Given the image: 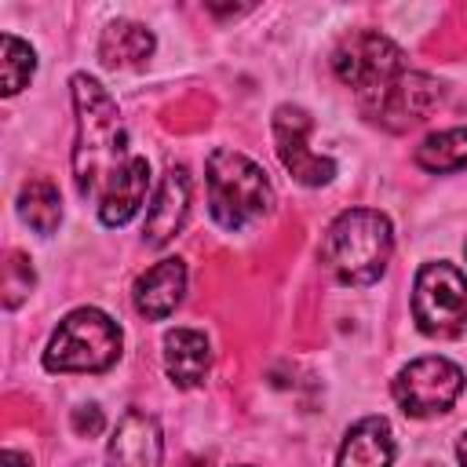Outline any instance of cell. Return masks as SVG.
Wrapping results in <instances>:
<instances>
[{"mask_svg":"<svg viewBox=\"0 0 467 467\" xmlns=\"http://www.w3.org/2000/svg\"><path fill=\"white\" fill-rule=\"evenodd\" d=\"M0 467H33V460L26 452H18V449H4L0 452Z\"/></svg>","mask_w":467,"mask_h":467,"instance_id":"ffe728a7","label":"cell"},{"mask_svg":"<svg viewBox=\"0 0 467 467\" xmlns=\"http://www.w3.org/2000/svg\"><path fill=\"white\" fill-rule=\"evenodd\" d=\"M18 215L36 230V234H55L62 223V197L55 182L47 179H29L18 190Z\"/></svg>","mask_w":467,"mask_h":467,"instance_id":"9a60e30c","label":"cell"},{"mask_svg":"<svg viewBox=\"0 0 467 467\" xmlns=\"http://www.w3.org/2000/svg\"><path fill=\"white\" fill-rule=\"evenodd\" d=\"M390 390L401 412L434 416V412H445L463 390V368L449 358H416L394 376Z\"/></svg>","mask_w":467,"mask_h":467,"instance_id":"52a82bcc","label":"cell"},{"mask_svg":"<svg viewBox=\"0 0 467 467\" xmlns=\"http://www.w3.org/2000/svg\"><path fill=\"white\" fill-rule=\"evenodd\" d=\"M73 109H77V146L73 179L84 201H95L106 226H124L150 190V161L128 146V131L109 91L88 77L73 73Z\"/></svg>","mask_w":467,"mask_h":467,"instance_id":"6da1fadb","label":"cell"},{"mask_svg":"<svg viewBox=\"0 0 467 467\" xmlns=\"http://www.w3.org/2000/svg\"><path fill=\"white\" fill-rule=\"evenodd\" d=\"M204 171L208 208L223 230H244L274 212V186L252 157L237 150H212Z\"/></svg>","mask_w":467,"mask_h":467,"instance_id":"277c9868","label":"cell"},{"mask_svg":"<svg viewBox=\"0 0 467 467\" xmlns=\"http://www.w3.org/2000/svg\"><path fill=\"white\" fill-rule=\"evenodd\" d=\"M416 164L423 171H460L467 168V128H445L416 146Z\"/></svg>","mask_w":467,"mask_h":467,"instance_id":"2e32d148","label":"cell"},{"mask_svg":"<svg viewBox=\"0 0 467 467\" xmlns=\"http://www.w3.org/2000/svg\"><path fill=\"white\" fill-rule=\"evenodd\" d=\"M463 252H467V244H463Z\"/></svg>","mask_w":467,"mask_h":467,"instance_id":"603a6c76","label":"cell"},{"mask_svg":"<svg viewBox=\"0 0 467 467\" xmlns=\"http://www.w3.org/2000/svg\"><path fill=\"white\" fill-rule=\"evenodd\" d=\"M33 73H36V51L26 40L4 33L0 36V77H4V88L0 91L4 95H18L29 84Z\"/></svg>","mask_w":467,"mask_h":467,"instance_id":"e0dca14e","label":"cell"},{"mask_svg":"<svg viewBox=\"0 0 467 467\" xmlns=\"http://www.w3.org/2000/svg\"><path fill=\"white\" fill-rule=\"evenodd\" d=\"M33 281H36V274H33L29 259H26L22 252H11V255H7V263H4V306H7V310H15V306L29 296Z\"/></svg>","mask_w":467,"mask_h":467,"instance_id":"ac0fdd59","label":"cell"},{"mask_svg":"<svg viewBox=\"0 0 467 467\" xmlns=\"http://www.w3.org/2000/svg\"><path fill=\"white\" fill-rule=\"evenodd\" d=\"M164 438L150 412L128 409L106 445V467H161Z\"/></svg>","mask_w":467,"mask_h":467,"instance_id":"9c48e42d","label":"cell"},{"mask_svg":"<svg viewBox=\"0 0 467 467\" xmlns=\"http://www.w3.org/2000/svg\"><path fill=\"white\" fill-rule=\"evenodd\" d=\"M153 33L139 22H128V18H117L102 29L99 36V58L109 66V69H131V66H142L150 55H153Z\"/></svg>","mask_w":467,"mask_h":467,"instance_id":"5bb4252c","label":"cell"},{"mask_svg":"<svg viewBox=\"0 0 467 467\" xmlns=\"http://www.w3.org/2000/svg\"><path fill=\"white\" fill-rule=\"evenodd\" d=\"M102 427H106V420H102V409H99V405H80V409H73V431H77L80 438H95Z\"/></svg>","mask_w":467,"mask_h":467,"instance_id":"d6986e66","label":"cell"},{"mask_svg":"<svg viewBox=\"0 0 467 467\" xmlns=\"http://www.w3.org/2000/svg\"><path fill=\"white\" fill-rule=\"evenodd\" d=\"M412 317L427 336H456L467 328V277L452 263H427L412 285Z\"/></svg>","mask_w":467,"mask_h":467,"instance_id":"8992f818","label":"cell"},{"mask_svg":"<svg viewBox=\"0 0 467 467\" xmlns=\"http://www.w3.org/2000/svg\"><path fill=\"white\" fill-rule=\"evenodd\" d=\"M186 292V263L182 259H161L135 281V310L150 321L168 317Z\"/></svg>","mask_w":467,"mask_h":467,"instance_id":"8fae6325","label":"cell"},{"mask_svg":"<svg viewBox=\"0 0 467 467\" xmlns=\"http://www.w3.org/2000/svg\"><path fill=\"white\" fill-rule=\"evenodd\" d=\"M332 69L347 88H354L361 109L390 131L423 120L441 99V84L427 73L409 69L405 51L390 36L372 29L343 36L332 51Z\"/></svg>","mask_w":467,"mask_h":467,"instance_id":"7a4b0ae2","label":"cell"},{"mask_svg":"<svg viewBox=\"0 0 467 467\" xmlns=\"http://www.w3.org/2000/svg\"><path fill=\"white\" fill-rule=\"evenodd\" d=\"M456 460H460V467H467V431H463L460 441H456Z\"/></svg>","mask_w":467,"mask_h":467,"instance_id":"44dd1931","label":"cell"},{"mask_svg":"<svg viewBox=\"0 0 467 467\" xmlns=\"http://www.w3.org/2000/svg\"><path fill=\"white\" fill-rule=\"evenodd\" d=\"M164 368L175 387H201L212 368V347L197 328H171L164 336Z\"/></svg>","mask_w":467,"mask_h":467,"instance_id":"4fadbf2b","label":"cell"},{"mask_svg":"<svg viewBox=\"0 0 467 467\" xmlns=\"http://www.w3.org/2000/svg\"><path fill=\"white\" fill-rule=\"evenodd\" d=\"M310 135V117L299 106H277L274 113V142H277V157L281 164L292 171L296 182L303 186H325L336 175L332 157H321L310 150L306 142Z\"/></svg>","mask_w":467,"mask_h":467,"instance_id":"ba28073f","label":"cell"},{"mask_svg":"<svg viewBox=\"0 0 467 467\" xmlns=\"http://www.w3.org/2000/svg\"><path fill=\"white\" fill-rule=\"evenodd\" d=\"M390 248H394V234L383 212L347 208L328 223L321 237V263L336 281L361 288L383 277L390 263Z\"/></svg>","mask_w":467,"mask_h":467,"instance_id":"3957f363","label":"cell"},{"mask_svg":"<svg viewBox=\"0 0 467 467\" xmlns=\"http://www.w3.org/2000/svg\"><path fill=\"white\" fill-rule=\"evenodd\" d=\"M394 463V431L383 416L358 420L336 452V467H390Z\"/></svg>","mask_w":467,"mask_h":467,"instance_id":"7c38bea8","label":"cell"},{"mask_svg":"<svg viewBox=\"0 0 467 467\" xmlns=\"http://www.w3.org/2000/svg\"><path fill=\"white\" fill-rule=\"evenodd\" d=\"M120 358V325L95 310L80 306L58 321L47 339L44 368L47 372H102Z\"/></svg>","mask_w":467,"mask_h":467,"instance_id":"5b68a950","label":"cell"},{"mask_svg":"<svg viewBox=\"0 0 467 467\" xmlns=\"http://www.w3.org/2000/svg\"><path fill=\"white\" fill-rule=\"evenodd\" d=\"M186 467H212L208 460H186Z\"/></svg>","mask_w":467,"mask_h":467,"instance_id":"7402d4cb","label":"cell"},{"mask_svg":"<svg viewBox=\"0 0 467 467\" xmlns=\"http://www.w3.org/2000/svg\"><path fill=\"white\" fill-rule=\"evenodd\" d=\"M186 212H190V175H186V168H168L150 208H146V223H142L146 244H153V248L168 244L182 230Z\"/></svg>","mask_w":467,"mask_h":467,"instance_id":"30bf717a","label":"cell"}]
</instances>
